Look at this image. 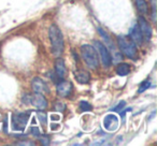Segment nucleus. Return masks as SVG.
<instances>
[{
  "label": "nucleus",
  "instance_id": "nucleus-19",
  "mask_svg": "<svg viewBox=\"0 0 157 146\" xmlns=\"http://www.w3.org/2000/svg\"><path fill=\"white\" fill-rule=\"evenodd\" d=\"M37 117H38V119H39L40 124H41L43 127L45 126L46 125V114L43 113L42 111H39L37 113Z\"/></svg>",
  "mask_w": 157,
  "mask_h": 146
},
{
  "label": "nucleus",
  "instance_id": "nucleus-15",
  "mask_svg": "<svg viewBox=\"0 0 157 146\" xmlns=\"http://www.w3.org/2000/svg\"><path fill=\"white\" fill-rule=\"evenodd\" d=\"M136 7H137L138 11L141 14L147 13V2L146 0H136Z\"/></svg>",
  "mask_w": 157,
  "mask_h": 146
},
{
  "label": "nucleus",
  "instance_id": "nucleus-20",
  "mask_svg": "<svg viewBox=\"0 0 157 146\" xmlns=\"http://www.w3.org/2000/svg\"><path fill=\"white\" fill-rule=\"evenodd\" d=\"M38 139L41 141V143L43 144V145H48V144H50V137H48V135L41 134Z\"/></svg>",
  "mask_w": 157,
  "mask_h": 146
},
{
  "label": "nucleus",
  "instance_id": "nucleus-16",
  "mask_svg": "<svg viewBox=\"0 0 157 146\" xmlns=\"http://www.w3.org/2000/svg\"><path fill=\"white\" fill-rule=\"evenodd\" d=\"M98 32H99V35L101 36V37L103 38V39L105 40V45H109L110 47H113V44H112V40L110 39V37H109V35H108L107 32H105V30H103L102 28H100V27H98Z\"/></svg>",
  "mask_w": 157,
  "mask_h": 146
},
{
  "label": "nucleus",
  "instance_id": "nucleus-17",
  "mask_svg": "<svg viewBox=\"0 0 157 146\" xmlns=\"http://www.w3.org/2000/svg\"><path fill=\"white\" fill-rule=\"evenodd\" d=\"M150 87H151V81H150V80H145V81H143L141 84H140L139 89H138V92H139V94L144 92L145 90H147Z\"/></svg>",
  "mask_w": 157,
  "mask_h": 146
},
{
  "label": "nucleus",
  "instance_id": "nucleus-3",
  "mask_svg": "<svg viewBox=\"0 0 157 146\" xmlns=\"http://www.w3.org/2000/svg\"><path fill=\"white\" fill-rule=\"evenodd\" d=\"M117 45L120 47L121 52L124 55H126L128 58L135 59L137 57V44L130 39V37H128V36H118Z\"/></svg>",
  "mask_w": 157,
  "mask_h": 146
},
{
  "label": "nucleus",
  "instance_id": "nucleus-18",
  "mask_svg": "<svg viewBox=\"0 0 157 146\" xmlns=\"http://www.w3.org/2000/svg\"><path fill=\"white\" fill-rule=\"evenodd\" d=\"M80 109L83 112H90L93 110V107L90 103L86 102V101H81L80 102Z\"/></svg>",
  "mask_w": 157,
  "mask_h": 146
},
{
  "label": "nucleus",
  "instance_id": "nucleus-22",
  "mask_svg": "<svg viewBox=\"0 0 157 146\" xmlns=\"http://www.w3.org/2000/svg\"><path fill=\"white\" fill-rule=\"evenodd\" d=\"M55 110L57 112H63L66 110V104H63V102H56L55 103Z\"/></svg>",
  "mask_w": 157,
  "mask_h": 146
},
{
  "label": "nucleus",
  "instance_id": "nucleus-13",
  "mask_svg": "<svg viewBox=\"0 0 157 146\" xmlns=\"http://www.w3.org/2000/svg\"><path fill=\"white\" fill-rule=\"evenodd\" d=\"M74 79L78 83L80 84H88L90 81V72L86 70H76L74 71Z\"/></svg>",
  "mask_w": 157,
  "mask_h": 146
},
{
  "label": "nucleus",
  "instance_id": "nucleus-1",
  "mask_svg": "<svg viewBox=\"0 0 157 146\" xmlns=\"http://www.w3.org/2000/svg\"><path fill=\"white\" fill-rule=\"evenodd\" d=\"M48 37H50L53 55L55 57H60L63 52V36L57 25H51L48 29Z\"/></svg>",
  "mask_w": 157,
  "mask_h": 146
},
{
  "label": "nucleus",
  "instance_id": "nucleus-7",
  "mask_svg": "<svg viewBox=\"0 0 157 146\" xmlns=\"http://www.w3.org/2000/svg\"><path fill=\"white\" fill-rule=\"evenodd\" d=\"M138 26H139L143 39H145L146 41L151 40V38H152V32H153L152 27H151V25L148 24V22L143 16H139V18H138Z\"/></svg>",
  "mask_w": 157,
  "mask_h": 146
},
{
  "label": "nucleus",
  "instance_id": "nucleus-10",
  "mask_svg": "<svg viewBox=\"0 0 157 146\" xmlns=\"http://www.w3.org/2000/svg\"><path fill=\"white\" fill-rule=\"evenodd\" d=\"M72 84L68 81H60L56 86V90H57V94H58L59 97L61 98H67L71 95L72 92Z\"/></svg>",
  "mask_w": 157,
  "mask_h": 146
},
{
  "label": "nucleus",
  "instance_id": "nucleus-25",
  "mask_svg": "<svg viewBox=\"0 0 157 146\" xmlns=\"http://www.w3.org/2000/svg\"><path fill=\"white\" fill-rule=\"evenodd\" d=\"M152 7H153V22L156 20V10H155V0H152Z\"/></svg>",
  "mask_w": 157,
  "mask_h": 146
},
{
  "label": "nucleus",
  "instance_id": "nucleus-14",
  "mask_svg": "<svg viewBox=\"0 0 157 146\" xmlns=\"http://www.w3.org/2000/svg\"><path fill=\"white\" fill-rule=\"evenodd\" d=\"M130 65L127 62H121L116 66V74L120 75V77H127V75L130 73Z\"/></svg>",
  "mask_w": 157,
  "mask_h": 146
},
{
  "label": "nucleus",
  "instance_id": "nucleus-23",
  "mask_svg": "<svg viewBox=\"0 0 157 146\" xmlns=\"http://www.w3.org/2000/svg\"><path fill=\"white\" fill-rule=\"evenodd\" d=\"M30 99H31V94H25L22 98V101H23V103L28 105V104H30Z\"/></svg>",
  "mask_w": 157,
  "mask_h": 146
},
{
  "label": "nucleus",
  "instance_id": "nucleus-8",
  "mask_svg": "<svg viewBox=\"0 0 157 146\" xmlns=\"http://www.w3.org/2000/svg\"><path fill=\"white\" fill-rule=\"evenodd\" d=\"M31 88L35 92L38 94H48L50 92V88H48V84L41 79V77H33L31 81Z\"/></svg>",
  "mask_w": 157,
  "mask_h": 146
},
{
  "label": "nucleus",
  "instance_id": "nucleus-2",
  "mask_svg": "<svg viewBox=\"0 0 157 146\" xmlns=\"http://www.w3.org/2000/svg\"><path fill=\"white\" fill-rule=\"evenodd\" d=\"M80 51H81V56L85 65L90 70H96L99 66L98 53H97L96 48L90 44H83Z\"/></svg>",
  "mask_w": 157,
  "mask_h": 146
},
{
  "label": "nucleus",
  "instance_id": "nucleus-24",
  "mask_svg": "<svg viewBox=\"0 0 157 146\" xmlns=\"http://www.w3.org/2000/svg\"><path fill=\"white\" fill-rule=\"evenodd\" d=\"M30 131H31V134L35 135L36 137H39L40 135H41V132H40L39 128H37V127H33V128L30 129Z\"/></svg>",
  "mask_w": 157,
  "mask_h": 146
},
{
  "label": "nucleus",
  "instance_id": "nucleus-26",
  "mask_svg": "<svg viewBox=\"0 0 157 146\" xmlns=\"http://www.w3.org/2000/svg\"><path fill=\"white\" fill-rule=\"evenodd\" d=\"M16 145H35V143H33V142H18V143H16Z\"/></svg>",
  "mask_w": 157,
  "mask_h": 146
},
{
  "label": "nucleus",
  "instance_id": "nucleus-11",
  "mask_svg": "<svg viewBox=\"0 0 157 146\" xmlns=\"http://www.w3.org/2000/svg\"><path fill=\"white\" fill-rule=\"evenodd\" d=\"M129 37L130 39L135 42L138 45H141L142 42H143V37H142V33L140 31V28L138 26V24H135L132 27L130 28V31H129Z\"/></svg>",
  "mask_w": 157,
  "mask_h": 146
},
{
  "label": "nucleus",
  "instance_id": "nucleus-6",
  "mask_svg": "<svg viewBox=\"0 0 157 146\" xmlns=\"http://www.w3.org/2000/svg\"><path fill=\"white\" fill-rule=\"evenodd\" d=\"M30 105L35 107L36 109L39 110V111H43V110H45L46 107H48V100H46L45 97L42 94L35 92V94H31Z\"/></svg>",
  "mask_w": 157,
  "mask_h": 146
},
{
  "label": "nucleus",
  "instance_id": "nucleus-21",
  "mask_svg": "<svg viewBox=\"0 0 157 146\" xmlns=\"http://www.w3.org/2000/svg\"><path fill=\"white\" fill-rule=\"evenodd\" d=\"M125 105H126V102H125V101H121V102L118 103V104L116 105L115 107H113V109H112V111H114V112H121L122 110L125 109Z\"/></svg>",
  "mask_w": 157,
  "mask_h": 146
},
{
  "label": "nucleus",
  "instance_id": "nucleus-5",
  "mask_svg": "<svg viewBox=\"0 0 157 146\" xmlns=\"http://www.w3.org/2000/svg\"><path fill=\"white\" fill-rule=\"evenodd\" d=\"M30 113H16L12 115V127L13 130L23 132L28 124Z\"/></svg>",
  "mask_w": 157,
  "mask_h": 146
},
{
  "label": "nucleus",
  "instance_id": "nucleus-12",
  "mask_svg": "<svg viewBox=\"0 0 157 146\" xmlns=\"http://www.w3.org/2000/svg\"><path fill=\"white\" fill-rule=\"evenodd\" d=\"M55 73L59 79H63L67 74V68H66L65 61L60 57H57L55 61Z\"/></svg>",
  "mask_w": 157,
  "mask_h": 146
},
{
  "label": "nucleus",
  "instance_id": "nucleus-9",
  "mask_svg": "<svg viewBox=\"0 0 157 146\" xmlns=\"http://www.w3.org/2000/svg\"><path fill=\"white\" fill-rule=\"evenodd\" d=\"M118 118L115 114H108L103 118V127L108 131H115L118 128Z\"/></svg>",
  "mask_w": 157,
  "mask_h": 146
},
{
  "label": "nucleus",
  "instance_id": "nucleus-4",
  "mask_svg": "<svg viewBox=\"0 0 157 146\" xmlns=\"http://www.w3.org/2000/svg\"><path fill=\"white\" fill-rule=\"evenodd\" d=\"M94 47L96 48L97 53H98L99 57H100L101 61H102V65L105 68H109L111 67L112 65V57L109 53V50H108L107 45L102 43L100 41H94Z\"/></svg>",
  "mask_w": 157,
  "mask_h": 146
}]
</instances>
